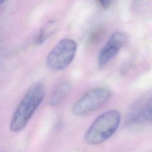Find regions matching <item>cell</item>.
Instances as JSON below:
<instances>
[{
    "label": "cell",
    "mask_w": 152,
    "mask_h": 152,
    "mask_svg": "<svg viewBox=\"0 0 152 152\" xmlns=\"http://www.w3.org/2000/svg\"><path fill=\"white\" fill-rule=\"evenodd\" d=\"M45 94V88L41 83L37 82L30 86L12 116L10 125L12 131L19 132L26 127L43 101Z\"/></svg>",
    "instance_id": "1"
},
{
    "label": "cell",
    "mask_w": 152,
    "mask_h": 152,
    "mask_svg": "<svg viewBox=\"0 0 152 152\" xmlns=\"http://www.w3.org/2000/svg\"><path fill=\"white\" fill-rule=\"evenodd\" d=\"M121 114L116 110H107L98 116L86 132L84 140L90 145H98L110 138L118 129Z\"/></svg>",
    "instance_id": "2"
},
{
    "label": "cell",
    "mask_w": 152,
    "mask_h": 152,
    "mask_svg": "<svg viewBox=\"0 0 152 152\" xmlns=\"http://www.w3.org/2000/svg\"><path fill=\"white\" fill-rule=\"evenodd\" d=\"M77 48L74 40L68 38L61 40L48 55L46 59L47 67L55 71L64 69L73 61Z\"/></svg>",
    "instance_id": "3"
},
{
    "label": "cell",
    "mask_w": 152,
    "mask_h": 152,
    "mask_svg": "<svg viewBox=\"0 0 152 152\" xmlns=\"http://www.w3.org/2000/svg\"><path fill=\"white\" fill-rule=\"evenodd\" d=\"M110 94V90L105 87L93 88L73 104L71 112L75 116H83L92 112L104 105L109 100Z\"/></svg>",
    "instance_id": "4"
},
{
    "label": "cell",
    "mask_w": 152,
    "mask_h": 152,
    "mask_svg": "<svg viewBox=\"0 0 152 152\" xmlns=\"http://www.w3.org/2000/svg\"><path fill=\"white\" fill-rule=\"evenodd\" d=\"M125 40V36L122 33L118 31L112 34L99 53L98 66L100 68L104 67L117 55Z\"/></svg>",
    "instance_id": "5"
},
{
    "label": "cell",
    "mask_w": 152,
    "mask_h": 152,
    "mask_svg": "<svg viewBox=\"0 0 152 152\" xmlns=\"http://www.w3.org/2000/svg\"><path fill=\"white\" fill-rule=\"evenodd\" d=\"M131 121L152 122V97L133 112L131 116Z\"/></svg>",
    "instance_id": "6"
},
{
    "label": "cell",
    "mask_w": 152,
    "mask_h": 152,
    "mask_svg": "<svg viewBox=\"0 0 152 152\" xmlns=\"http://www.w3.org/2000/svg\"><path fill=\"white\" fill-rule=\"evenodd\" d=\"M71 85L68 82H64L60 84L54 90L49 99V104L56 106L68 96L71 90Z\"/></svg>",
    "instance_id": "7"
},
{
    "label": "cell",
    "mask_w": 152,
    "mask_h": 152,
    "mask_svg": "<svg viewBox=\"0 0 152 152\" xmlns=\"http://www.w3.org/2000/svg\"><path fill=\"white\" fill-rule=\"evenodd\" d=\"M54 26L55 22L53 21H50L48 22L46 25L40 30L39 35L36 39V44L40 45L43 43V42L53 32Z\"/></svg>",
    "instance_id": "8"
},
{
    "label": "cell",
    "mask_w": 152,
    "mask_h": 152,
    "mask_svg": "<svg viewBox=\"0 0 152 152\" xmlns=\"http://www.w3.org/2000/svg\"><path fill=\"white\" fill-rule=\"evenodd\" d=\"M103 8H107L110 5L112 0H97Z\"/></svg>",
    "instance_id": "9"
},
{
    "label": "cell",
    "mask_w": 152,
    "mask_h": 152,
    "mask_svg": "<svg viewBox=\"0 0 152 152\" xmlns=\"http://www.w3.org/2000/svg\"><path fill=\"white\" fill-rule=\"evenodd\" d=\"M4 1H5V0H1V3L2 4V2Z\"/></svg>",
    "instance_id": "10"
}]
</instances>
